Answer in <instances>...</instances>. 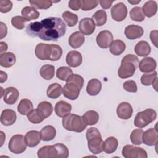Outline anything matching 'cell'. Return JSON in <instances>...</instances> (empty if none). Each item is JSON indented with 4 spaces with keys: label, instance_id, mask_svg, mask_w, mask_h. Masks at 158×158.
Masks as SVG:
<instances>
[{
    "label": "cell",
    "instance_id": "1",
    "mask_svg": "<svg viewBox=\"0 0 158 158\" xmlns=\"http://www.w3.org/2000/svg\"><path fill=\"white\" fill-rule=\"evenodd\" d=\"M42 28L38 37L44 41H57L65 34L66 25L59 17H48L41 21Z\"/></svg>",
    "mask_w": 158,
    "mask_h": 158
},
{
    "label": "cell",
    "instance_id": "2",
    "mask_svg": "<svg viewBox=\"0 0 158 158\" xmlns=\"http://www.w3.org/2000/svg\"><path fill=\"white\" fill-rule=\"evenodd\" d=\"M40 158H67L69 156L67 147L62 143L47 145L40 148L37 152Z\"/></svg>",
    "mask_w": 158,
    "mask_h": 158
},
{
    "label": "cell",
    "instance_id": "3",
    "mask_svg": "<svg viewBox=\"0 0 158 158\" xmlns=\"http://www.w3.org/2000/svg\"><path fill=\"white\" fill-rule=\"evenodd\" d=\"M138 65L139 60L137 56L131 54L126 55L121 61V65L118 70V77L122 79L132 77Z\"/></svg>",
    "mask_w": 158,
    "mask_h": 158
},
{
    "label": "cell",
    "instance_id": "4",
    "mask_svg": "<svg viewBox=\"0 0 158 158\" xmlns=\"http://www.w3.org/2000/svg\"><path fill=\"white\" fill-rule=\"evenodd\" d=\"M88 149L93 154H100L103 151V141L99 131L94 127L88 128L86 133Z\"/></svg>",
    "mask_w": 158,
    "mask_h": 158
},
{
    "label": "cell",
    "instance_id": "5",
    "mask_svg": "<svg viewBox=\"0 0 158 158\" xmlns=\"http://www.w3.org/2000/svg\"><path fill=\"white\" fill-rule=\"evenodd\" d=\"M63 127L69 131L77 133L82 132L87 127L81 116L69 114L62 118Z\"/></svg>",
    "mask_w": 158,
    "mask_h": 158
},
{
    "label": "cell",
    "instance_id": "6",
    "mask_svg": "<svg viewBox=\"0 0 158 158\" xmlns=\"http://www.w3.org/2000/svg\"><path fill=\"white\" fill-rule=\"evenodd\" d=\"M157 114L154 109H146L137 113L134 119V125L136 127L142 128L155 120Z\"/></svg>",
    "mask_w": 158,
    "mask_h": 158
},
{
    "label": "cell",
    "instance_id": "7",
    "mask_svg": "<svg viewBox=\"0 0 158 158\" xmlns=\"http://www.w3.org/2000/svg\"><path fill=\"white\" fill-rule=\"evenodd\" d=\"M27 146L22 135H15L10 138L8 148L10 152L18 154L23 152L26 150Z\"/></svg>",
    "mask_w": 158,
    "mask_h": 158
},
{
    "label": "cell",
    "instance_id": "8",
    "mask_svg": "<svg viewBox=\"0 0 158 158\" xmlns=\"http://www.w3.org/2000/svg\"><path fill=\"white\" fill-rule=\"evenodd\" d=\"M122 156L125 158H146V151L141 147L127 144L123 146L122 151Z\"/></svg>",
    "mask_w": 158,
    "mask_h": 158
},
{
    "label": "cell",
    "instance_id": "9",
    "mask_svg": "<svg viewBox=\"0 0 158 158\" xmlns=\"http://www.w3.org/2000/svg\"><path fill=\"white\" fill-rule=\"evenodd\" d=\"M110 12L113 20L117 22H121L126 18L128 11L125 4L118 2L112 7Z\"/></svg>",
    "mask_w": 158,
    "mask_h": 158
},
{
    "label": "cell",
    "instance_id": "10",
    "mask_svg": "<svg viewBox=\"0 0 158 158\" xmlns=\"http://www.w3.org/2000/svg\"><path fill=\"white\" fill-rule=\"evenodd\" d=\"M81 89L78 85L72 82H66L62 88V93L64 97L70 99L75 100L78 98Z\"/></svg>",
    "mask_w": 158,
    "mask_h": 158
},
{
    "label": "cell",
    "instance_id": "11",
    "mask_svg": "<svg viewBox=\"0 0 158 158\" xmlns=\"http://www.w3.org/2000/svg\"><path fill=\"white\" fill-rule=\"evenodd\" d=\"M96 40L99 47L102 49H106L109 48L113 41V35L109 30H103L98 34Z\"/></svg>",
    "mask_w": 158,
    "mask_h": 158
},
{
    "label": "cell",
    "instance_id": "12",
    "mask_svg": "<svg viewBox=\"0 0 158 158\" xmlns=\"http://www.w3.org/2000/svg\"><path fill=\"white\" fill-rule=\"evenodd\" d=\"M95 26L96 25L92 19L85 17L79 22L78 29L83 35H90L95 30Z\"/></svg>",
    "mask_w": 158,
    "mask_h": 158
},
{
    "label": "cell",
    "instance_id": "13",
    "mask_svg": "<svg viewBox=\"0 0 158 158\" xmlns=\"http://www.w3.org/2000/svg\"><path fill=\"white\" fill-rule=\"evenodd\" d=\"M143 143L149 146H155L158 142V133L156 129L151 128L144 131L142 136Z\"/></svg>",
    "mask_w": 158,
    "mask_h": 158
},
{
    "label": "cell",
    "instance_id": "14",
    "mask_svg": "<svg viewBox=\"0 0 158 158\" xmlns=\"http://www.w3.org/2000/svg\"><path fill=\"white\" fill-rule=\"evenodd\" d=\"M51 52L50 44L41 43H38L35 47V54L40 60H50Z\"/></svg>",
    "mask_w": 158,
    "mask_h": 158
},
{
    "label": "cell",
    "instance_id": "15",
    "mask_svg": "<svg viewBox=\"0 0 158 158\" xmlns=\"http://www.w3.org/2000/svg\"><path fill=\"white\" fill-rule=\"evenodd\" d=\"M133 114V108L131 104L127 102H122L120 103L117 108V116L124 120L129 119Z\"/></svg>",
    "mask_w": 158,
    "mask_h": 158
},
{
    "label": "cell",
    "instance_id": "16",
    "mask_svg": "<svg viewBox=\"0 0 158 158\" xmlns=\"http://www.w3.org/2000/svg\"><path fill=\"white\" fill-rule=\"evenodd\" d=\"M124 33L128 40H132L141 37L144 33V30L139 25H130L125 28Z\"/></svg>",
    "mask_w": 158,
    "mask_h": 158
},
{
    "label": "cell",
    "instance_id": "17",
    "mask_svg": "<svg viewBox=\"0 0 158 158\" xmlns=\"http://www.w3.org/2000/svg\"><path fill=\"white\" fill-rule=\"evenodd\" d=\"M83 58L81 53L77 51H69L66 56V62L71 67H77L82 63Z\"/></svg>",
    "mask_w": 158,
    "mask_h": 158
},
{
    "label": "cell",
    "instance_id": "18",
    "mask_svg": "<svg viewBox=\"0 0 158 158\" xmlns=\"http://www.w3.org/2000/svg\"><path fill=\"white\" fill-rule=\"evenodd\" d=\"M19 96V92L16 88L8 87L4 89L3 100L6 104L12 105L16 102Z\"/></svg>",
    "mask_w": 158,
    "mask_h": 158
},
{
    "label": "cell",
    "instance_id": "19",
    "mask_svg": "<svg viewBox=\"0 0 158 158\" xmlns=\"http://www.w3.org/2000/svg\"><path fill=\"white\" fill-rule=\"evenodd\" d=\"M138 66L141 72L151 73L155 70L157 67V63L153 58L146 57L140 61Z\"/></svg>",
    "mask_w": 158,
    "mask_h": 158
},
{
    "label": "cell",
    "instance_id": "20",
    "mask_svg": "<svg viewBox=\"0 0 158 158\" xmlns=\"http://www.w3.org/2000/svg\"><path fill=\"white\" fill-rule=\"evenodd\" d=\"M24 139L28 146L30 148L36 146L41 139L40 132L36 130H30L26 133Z\"/></svg>",
    "mask_w": 158,
    "mask_h": 158
},
{
    "label": "cell",
    "instance_id": "21",
    "mask_svg": "<svg viewBox=\"0 0 158 158\" xmlns=\"http://www.w3.org/2000/svg\"><path fill=\"white\" fill-rule=\"evenodd\" d=\"M17 119L16 113L9 109L3 110L1 115V122L3 125L10 126L13 125Z\"/></svg>",
    "mask_w": 158,
    "mask_h": 158
},
{
    "label": "cell",
    "instance_id": "22",
    "mask_svg": "<svg viewBox=\"0 0 158 158\" xmlns=\"http://www.w3.org/2000/svg\"><path fill=\"white\" fill-rule=\"evenodd\" d=\"M54 110L58 117L63 118L70 113L72 106L65 101H59L56 104Z\"/></svg>",
    "mask_w": 158,
    "mask_h": 158
},
{
    "label": "cell",
    "instance_id": "23",
    "mask_svg": "<svg viewBox=\"0 0 158 158\" xmlns=\"http://www.w3.org/2000/svg\"><path fill=\"white\" fill-rule=\"evenodd\" d=\"M69 44L73 49L81 47L85 42V36L80 31H75L69 38Z\"/></svg>",
    "mask_w": 158,
    "mask_h": 158
},
{
    "label": "cell",
    "instance_id": "24",
    "mask_svg": "<svg viewBox=\"0 0 158 158\" xmlns=\"http://www.w3.org/2000/svg\"><path fill=\"white\" fill-rule=\"evenodd\" d=\"M16 62V57L12 52H8L1 54L0 65L5 68H9L13 66Z\"/></svg>",
    "mask_w": 158,
    "mask_h": 158
},
{
    "label": "cell",
    "instance_id": "25",
    "mask_svg": "<svg viewBox=\"0 0 158 158\" xmlns=\"http://www.w3.org/2000/svg\"><path fill=\"white\" fill-rule=\"evenodd\" d=\"M101 88V82L98 79L93 78L88 82L86 86V92L90 96H96L99 93Z\"/></svg>",
    "mask_w": 158,
    "mask_h": 158
},
{
    "label": "cell",
    "instance_id": "26",
    "mask_svg": "<svg viewBox=\"0 0 158 158\" xmlns=\"http://www.w3.org/2000/svg\"><path fill=\"white\" fill-rule=\"evenodd\" d=\"M118 144V143L117 138L113 136L109 137L103 142V151L107 154H112L116 151Z\"/></svg>",
    "mask_w": 158,
    "mask_h": 158
},
{
    "label": "cell",
    "instance_id": "27",
    "mask_svg": "<svg viewBox=\"0 0 158 158\" xmlns=\"http://www.w3.org/2000/svg\"><path fill=\"white\" fill-rule=\"evenodd\" d=\"M151 46L146 41H139L135 47V53L140 57H145L151 52Z\"/></svg>",
    "mask_w": 158,
    "mask_h": 158
},
{
    "label": "cell",
    "instance_id": "28",
    "mask_svg": "<svg viewBox=\"0 0 158 158\" xmlns=\"http://www.w3.org/2000/svg\"><path fill=\"white\" fill-rule=\"evenodd\" d=\"M41 139L44 141H49L52 140L56 135V130L52 125H46L40 131Z\"/></svg>",
    "mask_w": 158,
    "mask_h": 158
},
{
    "label": "cell",
    "instance_id": "29",
    "mask_svg": "<svg viewBox=\"0 0 158 158\" xmlns=\"http://www.w3.org/2000/svg\"><path fill=\"white\" fill-rule=\"evenodd\" d=\"M126 48L125 43L120 40L113 41L109 46V51L114 56H119L122 54Z\"/></svg>",
    "mask_w": 158,
    "mask_h": 158
},
{
    "label": "cell",
    "instance_id": "30",
    "mask_svg": "<svg viewBox=\"0 0 158 158\" xmlns=\"http://www.w3.org/2000/svg\"><path fill=\"white\" fill-rule=\"evenodd\" d=\"M62 92V86L57 83H54L51 84L47 88L46 95L51 99H57L59 98Z\"/></svg>",
    "mask_w": 158,
    "mask_h": 158
},
{
    "label": "cell",
    "instance_id": "31",
    "mask_svg": "<svg viewBox=\"0 0 158 158\" xmlns=\"http://www.w3.org/2000/svg\"><path fill=\"white\" fill-rule=\"evenodd\" d=\"M142 10L147 17L150 18L154 16L157 10V4L155 1H148L143 6Z\"/></svg>",
    "mask_w": 158,
    "mask_h": 158
},
{
    "label": "cell",
    "instance_id": "32",
    "mask_svg": "<svg viewBox=\"0 0 158 158\" xmlns=\"http://www.w3.org/2000/svg\"><path fill=\"white\" fill-rule=\"evenodd\" d=\"M33 109V103L30 100L26 98L21 99L17 106V111L23 115H27Z\"/></svg>",
    "mask_w": 158,
    "mask_h": 158
},
{
    "label": "cell",
    "instance_id": "33",
    "mask_svg": "<svg viewBox=\"0 0 158 158\" xmlns=\"http://www.w3.org/2000/svg\"><path fill=\"white\" fill-rule=\"evenodd\" d=\"M82 118L86 125H94L99 120V114L97 112L90 110L86 112L82 116Z\"/></svg>",
    "mask_w": 158,
    "mask_h": 158
},
{
    "label": "cell",
    "instance_id": "34",
    "mask_svg": "<svg viewBox=\"0 0 158 158\" xmlns=\"http://www.w3.org/2000/svg\"><path fill=\"white\" fill-rule=\"evenodd\" d=\"M22 17L27 19L28 22L38 19L40 16L39 12L33 7L26 6L23 7L21 11Z\"/></svg>",
    "mask_w": 158,
    "mask_h": 158
},
{
    "label": "cell",
    "instance_id": "35",
    "mask_svg": "<svg viewBox=\"0 0 158 158\" xmlns=\"http://www.w3.org/2000/svg\"><path fill=\"white\" fill-rule=\"evenodd\" d=\"M27 118L32 123L37 124L43 122L46 118L38 109H32L27 115Z\"/></svg>",
    "mask_w": 158,
    "mask_h": 158
},
{
    "label": "cell",
    "instance_id": "36",
    "mask_svg": "<svg viewBox=\"0 0 158 158\" xmlns=\"http://www.w3.org/2000/svg\"><path fill=\"white\" fill-rule=\"evenodd\" d=\"M54 66L49 64L43 65L40 70V75L43 78L46 80L52 79L54 76Z\"/></svg>",
    "mask_w": 158,
    "mask_h": 158
},
{
    "label": "cell",
    "instance_id": "37",
    "mask_svg": "<svg viewBox=\"0 0 158 158\" xmlns=\"http://www.w3.org/2000/svg\"><path fill=\"white\" fill-rule=\"evenodd\" d=\"M107 14L104 10H98L92 15V20L98 27L102 26L107 22Z\"/></svg>",
    "mask_w": 158,
    "mask_h": 158
},
{
    "label": "cell",
    "instance_id": "38",
    "mask_svg": "<svg viewBox=\"0 0 158 158\" xmlns=\"http://www.w3.org/2000/svg\"><path fill=\"white\" fill-rule=\"evenodd\" d=\"M42 28L41 22H33L28 24L27 27V33L32 37H37L39 36Z\"/></svg>",
    "mask_w": 158,
    "mask_h": 158
},
{
    "label": "cell",
    "instance_id": "39",
    "mask_svg": "<svg viewBox=\"0 0 158 158\" xmlns=\"http://www.w3.org/2000/svg\"><path fill=\"white\" fill-rule=\"evenodd\" d=\"M37 109L40 110V112L43 114L46 118L49 117L51 115L53 110L51 103L48 101L41 102L40 104H38Z\"/></svg>",
    "mask_w": 158,
    "mask_h": 158
},
{
    "label": "cell",
    "instance_id": "40",
    "mask_svg": "<svg viewBox=\"0 0 158 158\" xmlns=\"http://www.w3.org/2000/svg\"><path fill=\"white\" fill-rule=\"evenodd\" d=\"M130 18L136 22H142L145 19V15L141 7H135L130 11Z\"/></svg>",
    "mask_w": 158,
    "mask_h": 158
},
{
    "label": "cell",
    "instance_id": "41",
    "mask_svg": "<svg viewBox=\"0 0 158 158\" xmlns=\"http://www.w3.org/2000/svg\"><path fill=\"white\" fill-rule=\"evenodd\" d=\"M52 1L49 0H30L29 3L35 9H47L52 5Z\"/></svg>",
    "mask_w": 158,
    "mask_h": 158
},
{
    "label": "cell",
    "instance_id": "42",
    "mask_svg": "<svg viewBox=\"0 0 158 158\" xmlns=\"http://www.w3.org/2000/svg\"><path fill=\"white\" fill-rule=\"evenodd\" d=\"M62 18L69 27H73L78 22V16L77 14L69 11H65L62 13Z\"/></svg>",
    "mask_w": 158,
    "mask_h": 158
},
{
    "label": "cell",
    "instance_id": "43",
    "mask_svg": "<svg viewBox=\"0 0 158 158\" xmlns=\"http://www.w3.org/2000/svg\"><path fill=\"white\" fill-rule=\"evenodd\" d=\"M73 74V71L69 67H60L56 71V77L60 80L66 81Z\"/></svg>",
    "mask_w": 158,
    "mask_h": 158
},
{
    "label": "cell",
    "instance_id": "44",
    "mask_svg": "<svg viewBox=\"0 0 158 158\" xmlns=\"http://www.w3.org/2000/svg\"><path fill=\"white\" fill-rule=\"evenodd\" d=\"M156 78H157V73L154 70L152 72L143 74L141 77V82L144 86H149Z\"/></svg>",
    "mask_w": 158,
    "mask_h": 158
},
{
    "label": "cell",
    "instance_id": "45",
    "mask_svg": "<svg viewBox=\"0 0 158 158\" xmlns=\"http://www.w3.org/2000/svg\"><path fill=\"white\" fill-rule=\"evenodd\" d=\"M144 131L142 129H135L132 131L130 134V140L132 143L135 145H140L142 144V136Z\"/></svg>",
    "mask_w": 158,
    "mask_h": 158
},
{
    "label": "cell",
    "instance_id": "46",
    "mask_svg": "<svg viewBox=\"0 0 158 158\" xmlns=\"http://www.w3.org/2000/svg\"><path fill=\"white\" fill-rule=\"evenodd\" d=\"M51 57L50 60L57 61L60 59L62 55V49L61 47L57 44H51Z\"/></svg>",
    "mask_w": 158,
    "mask_h": 158
},
{
    "label": "cell",
    "instance_id": "47",
    "mask_svg": "<svg viewBox=\"0 0 158 158\" xmlns=\"http://www.w3.org/2000/svg\"><path fill=\"white\" fill-rule=\"evenodd\" d=\"M27 22L28 21L23 17L19 15L13 17L11 19V23L12 26L18 30L23 29L25 28V23Z\"/></svg>",
    "mask_w": 158,
    "mask_h": 158
},
{
    "label": "cell",
    "instance_id": "48",
    "mask_svg": "<svg viewBox=\"0 0 158 158\" xmlns=\"http://www.w3.org/2000/svg\"><path fill=\"white\" fill-rule=\"evenodd\" d=\"M80 2L81 9L85 11L90 10L96 7L99 3V1L96 0H81Z\"/></svg>",
    "mask_w": 158,
    "mask_h": 158
},
{
    "label": "cell",
    "instance_id": "49",
    "mask_svg": "<svg viewBox=\"0 0 158 158\" xmlns=\"http://www.w3.org/2000/svg\"><path fill=\"white\" fill-rule=\"evenodd\" d=\"M66 82L74 83L81 89L84 84V79L81 75L77 74H72L67 79Z\"/></svg>",
    "mask_w": 158,
    "mask_h": 158
},
{
    "label": "cell",
    "instance_id": "50",
    "mask_svg": "<svg viewBox=\"0 0 158 158\" xmlns=\"http://www.w3.org/2000/svg\"><path fill=\"white\" fill-rule=\"evenodd\" d=\"M123 89L130 93H136L138 91V87L136 83L133 80H127L124 82L123 85Z\"/></svg>",
    "mask_w": 158,
    "mask_h": 158
},
{
    "label": "cell",
    "instance_id": "51",
    "mask_svg": "<svg viewBox=\"0 0 158 158\" xmlns=\"http://www.w3.org/2000/svg\"><path fill=\"white\" fill-rule=\"evenodd\" d=\"M12 8V3L10 1L1 0L0 1V12L1 13H7Z\"/></svg>",
    "mask_w": 158,
    "mask_h": 158
},
{
    "label": "cell",
    "instance_id": "52",
    "mask_svg": "<svg viewBox=\"0 0 158 158\" xmlns=\"http://www.w3.org/2000/svg\"><path fill=\"white\" fill-rule=\"evenodd\" d=\"M69 7H70L73 10L77 11L81 7V2L80 0H71L68 4Z\"/></svg>",
    "mask_w": 158,
    "mask_h": 158
},
{
    "label": "cell",
    "instance_id": "53",
    "mask_svg": "<svg viewBox=\"0 0 158 158\" xmlns=\"http://www.w3.org/2000/svg\"><path fill=\"white\" fill-rule=\"evenodd\" d=\"M157 35H158L157 30H152L149 35L151 42L156 48L157 47Z\"/></svg>",
    "mask_w": 158,
    "mask_h": 158
},
{
    "label": "cell",
    "instance_id": "54",
    "mask_svg": "<svg viewBox=\"0 0 158 158\" xmlns=\"http://www.w3.org/2000/svg\"><path fill=\"white\" fill-rule=\"evenodd\" d=\"M0 28H1V39H2L3 38H4L7 33V28L6 25L3 23L2 22H0Z\"/></svg>",
    "mask_w": 158,
    "mask_h": 158
},
{
    "label": "cell",
    "instance_id": "55",
    "mask_svg": "<svg viewBox=\"0 0 158 158\" xmlns=\"http://www.w3.org/2000/svg\"><path fill=\"white\" fill-rule=\"evenodd\" d=\"M100 5L101 7L104 9H107L110 8L113 3V1H106V0H101L99 1Z\"/></svg>",
    "mask_w": 158,
    "mask_h": 158
},
{
    "label": "cell",
    "instance_id": "56",
    "mask_svg": "<svg viewBox=\"0 0 158 158\" xmlns=\"http://www.w3.org/2000/svg\"><path fill=\"white\" fill-rule=\"evenodd\" d=\"M0 52L1 54H2L3 52H5L7 50V44L6 43L3 42V41H1L0 42Z\"/></svg>",
    "mask_w": 158,
    "mask_h": 158
},
{
    "label": "cell",
    "instance_id": "57",
    "mask_svg": "<svg viewBox=\"0 0 158 158\" xmlns=\"http://www.w3.org/2000/svg\"><path fill=\"white\" fill-rule=\"evenodd\" d=\"M0 77H1V83H2L4 82H5L7 80V75L6 72L1 70L0 72Z\"/></svg>",
    "mask_w": 158,
    "mask_h": 158
},
{
    "label": "cell",
    "instance_id": "58",
    "mask_svg": "<svg viewBox=\"0 0 158 158\" xmlns=\"http://www.w3.org/2000/svg\"><path fill=\"white\" fill-rule=\"evenodd\" d=\"M128 2L131 4H137L140 2V1H128Z\"/></svg>",
    "mask_w": 158,
    "mask_h": 158
}]
</instances>
